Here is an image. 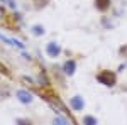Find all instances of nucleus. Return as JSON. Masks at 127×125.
<instances>
[{
  "label": "nucleus",
  "mask_w": 127,
  "mask_h": 125,
  "mask_svg": "<svg viewBox=\"0 0 127 125\" xmlns=\"http://www.w3.org/2000/svg\"><path fill=\"white\" fill-rule=\"evenodd\" d=\"M93 7L100 14H107L112 9V0H93Z\"/></svg>",
  "instance_id": "0eeeda50"
},
{
  "label": "nucleus",
  "mask_w": 127,
  "mask_h": 125,
  "mask_svg": "<svg viewBox=\"0 0 127 125\" xmlns=\"http://www.w3.org/2000/svg\"><path fill=\"white\" fill-rule=\"evenodd\" d=\"M10 95H12V88H10L7 83L0 85V98H2V100H7V98H10Z\"/></svg>",
  "instance_id": "9b49d317"
},
{
  "label": "nucleus",
  "mask_w": 127,
  "mask_h": 125,
  "mask_svg": "<svg viewBox=\"0 0 127 125\" xmlns=\"http://www.w3.org/2000/svg\"><path fill=\"white\" fill-rule=\"evenodd\" d=\"M95 79H97V83H100L102 86H105V88H115L119 83V75H117V71H114V69L102 68V69H98L95 73Z\"/></svg>",
  "instance_id": "f257e3e1"
},
{
  "label": "nucleus",
  "mask_w": 127,
  "mask_h": 125,
  "mask_svg": "<svg viewBox=\"0 0 127 125\" xmlns=\"http://www.w3.org/2000/svg\"><path fill=\"white\" fill-rule=\"evenodd\" d=\"M15 125H36V124L29 117H17L15 118Z\"/></svg>",
  "instance_id": "ddd939ff"
},
{
  "label": "nucleus",
  "mask_w": 127,
  "mask_h": 125,
  "mask_svg": "<svg viewBox=\"0 0 127 125\" xmlns=\"http://www.w3.org/2000/svg\"><path fill=\"white\" fill-rule=\"evenodd\" d=\"M51 125H71L69 124V120L66 118V117L63 115H56L53 120H51Z\"/></svg>",
  "instance_id": "f8f14e48"
},
{
  "label": "nucleus",
  "mask_w": 127,
  "mask_h": 125,
  "mask_svg": "<svg viewBox=\"0 0 127 125\" xmlns=\"http://www.w3.org/2000/svg\"><path fill=\"white\" fill-rule=\"evenodd\" d=\"M68 105H69V108L73 110V112H83L85 110V106H87V103H85V98L81 95H73L71 98L68 100Z\"/></svg>",
  "instance_id": "20e7f679"
},
{
  "label": "nucleus",
  "mask_w": 127,
  "mask_h": 125,
  "mask_svg": "<svg viewBox=\"0 0 127 125\" xmlns=\"http://www.w3.org/2000/svg\"><path fill=\"white\" fill-rule=\"evenodd\" d=\"M3 19V9H2V7H0V20Z\"/></svg>",
  "instance_id": "f3484780"
},
{
  "label": "nucleus",
  "mask_w": 127,
  "mask_h": 125,
  "mask_svg": "<svg viewBox=\"0 0 127 125\" xmlns=\"http://www.w3.org/2000/svg\"><path fill=\"white\" fill-rule=\"evenodd\" d=\"M22 58H24V59H27V61H31V54H26V52L22 51Z\"/></svg>",
  "instance_id": "dca6fc26"
},
{
  "label": "nucleus",
  "mask_w": 127,
  "mask_h": 125,
  "mask_svg": "<svg viewBox=\"0 0 127 125\" xmlns=\"http://www.w3.org/2000/svg\"><path fill=\"white\" fill-rule=\"evenodd\" d=\"M44 52H46V56L49 59H58L63 54V46L59 42H56V41H49L44 46Z\"/></svg>",
  "instance_id": "f03ea898"
},
{
  "label": "nucleus",
  "mask_w": 127,
  "mask_h": 125,
  "mask_svg": "<svg viewBox=\"0 0 127 125\" xmlns=\"http://www.w3.org/2000/svg\"><path fill=\"white\" fill-rule=\"evenodd\" d=\"M119 56H120V58H127V44L119 48Z\"/></svg>",
  "instance_id": "2eb2a0df"
},
{
  "label": "nucleus",
  "mask_w": 127,
  "mask_h": 125,
  "mask_svg": "<svg viewBox=\"0 0 127 125\" xmlns=\"http://www.w3.org/2000/svg\"><path fill=\"white\" fill-rule=\"evenodd\" d=\"M51 71H53V76H54V79L59 83V86H61V88L66 86V76H64V73H63L61 66H53V68H51Z\"/></svg>",
  "instance_id": "6e6552de"
},
{
  "label": "nucleus",
  "mask_w": 127,
  "mask_h": 125,
  "mask_svg": "<svg viewBox=\"0 0 127 125\" xmlns=\"http://www.w3.org/2000/svg\"><path fill=\"white\" fill-rule=\"evenodd\" d=\"M0 75H3V76H10V69H9V66H5L3 63H0Z\"/></svg>",
  "instance_id": "4468645a"
},
{
  "label": "nucleus",
  "mask_w": 127,
  "mask_h": 125,
  "mask_svg": "<svg viewBox=\"0 0 127 125\" xmlns=\"http://www.w3.org/2000/svg\"><path fill=\"white\" fill-rule=\"evenodd\" d=\"M29 32H31V36H34V37H42L46 34V29H44L42 24H32L29 27Z\"/></svg>",
  "instance_id": "1a4fd4ad"
},
{
  "label": "nucleus",
  "mask_w": 127,
  "mask_h": 125,
  "mask_svg": "<svg viewBox=\"0 0 127 125\" xmlns=\"http://www.w3.org/2000/svg\"><path fill=\"white\" fill-rule=\"evenodd\" d=\"M61 69H63V73H64V76H73L75 73H76V69H78V61L75 58H69L66 59L63 64H61Z\"/></svg>",
  "instance_id": "39448f33"
},
{
  "label": "nucleus",
  "mask_w": 127,
  "mask_h": 125,
  "mask_svg": "<svg viewBox=\"0 0 127 125\" xmlns=\"http://www.w3.org/2000/svg\"><path fill=\"white\" fill-rule=\"evenodd\" d=\"M81 125H98V118L92 113H85L81 117Z\"/></svg>",
  "instance_id": "9d476101"
},
{
  "label": "nucleus",
  "mask_w": 127,
  "mask_h": 125,
  "mask_svg": "<svg viewBox=\"0 0 127 125\" xmlns=\"http://www.w3.org/2000/svg\"><path fill=\"white\" fill-rule=\"evenodd\" d=\"M15 100L22 105H32L34 103V93L29 91L27 88H19V90H15Z\"/></svg>",
  "instance_id": "7ed1b4c3"
},
{
  "label": "nucleus",
  "mask_w": 127,
  "mask_h": 125,
  "mask_svg": "<svg viewBox=\"0 0 127 125\" xmlns=\"http://www.w3.org/2000/svg\"><path fill=\"white\" fill-rule=\"evenodd\" d=\"M0 41H2L3 44L10 46V48H17V49H20V51H24V49H26V44H24L22 41L12 37V36H7V34H3V32H0Z\"/></svg>",
  "instance_id": "423d86ee"
}]
</instances>
